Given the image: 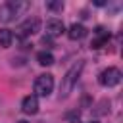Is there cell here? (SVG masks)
<instances>
[{
    "instance_id": "1",
    "label": "cell",
    "mask_w": 123,
    "mask_h": 123,
    "mask_svg": "<svg viewBox=\"0 0 123 123\" xmlns=\"http://www.w3.org/2000/svg\"><path fill=\"white\" fill-rule=\"evenodd\" d=\"M83 67H85V62H77V63H73V65L67 69L65 77L62 79V86H60V96H62V98L69 96V92L73 90V86L77 85V81H79V77H81V73H83Z\"/></svg>"
},
{
    "instance_id": "2",
    "label": "cell",
    "mask_w": 123,
    "mask_h": 123,
    "mask_svg": "<svg viewBox=\"0 0 123 123\" xmlns=\"http://www.w3.org/2000/svg\"><path fill=\"white\" fill-rule=\"evenodd\" d=\"M27 10H29L27 0H10L0 8V19L2 21H13L19 15H23Z\"/></svg>"
},
{
    "instance_id": "3",
    "label": "cell",
    "mask_w": 123,
    "mask_h": 123,
    "mask_svg": "<svg viewBox=\"0 0 123 123\" xmlns=\"http://www.w3.org/2000/svg\"><path fill=\"white\" fill-rule=\"evenodd\" d=\"M54 90V77L50 73H42L35 79V96H50Z\"/></svg>"
},
{
    "instance_id": "4",
    "label": "cell",
    "mask_w": 123,
    "mask_h": 123,
    "mask_svg": "<svg viewBox=\"0 0 123 123\" xmlns=\"http://www.w3.org/2000/svg\"><path fill=\"white\" fill-rule=\"evenodd\" d=\"M98 83H100L102 86H108V88H110V86H115V85L121 83V71H119L117 67H108V69L100 71Z\"/></svg>"
},
{
    "instance_id": "5",
    "label": "cell",
    "mask_w": 123,
    "mask_h": 123,
    "mask_svg": "<svg viewBox=\"0 0 123 123\" xmlns=\"http://www.w3.org/2000/svg\"><path fill=\"white\" fill-rule=\"evenodd\" d=\"M21 111L27 113V115H35V113L38 111V98H37L35 94L25 96L23 102H21Z\"/></svg>"
},
{
    "instance_id": "6",
    "label": "cell",
    "mask_w": 123,
    "mask_h": 123,
    "mask_svg": "<svg viewBox=\"0 0 123 123\" xmlns=\"http://www.w3.org/2000/svg\"><path fill=\"white\" fill-rule=\"evenodd\" d=\"M38 29H40V19H37V17H29L19 25L21 35H35V33H38Z\"/></svg>"
},
{
    "instance_id": "7",
    "label": "cell",
    "mask_w": 123,
    "mask_h": 123,
    "mask_svg": "<svg viewBox=\"0 0 123 123\" xmlns=\"http://www.w3.org/2000/svg\"><path fill=\"white\" fill-rule=\"evenodd\" d=\"M46 33H48V37H58V35H62V33H65V25H63V21L62 19H48L46 21Z\"/></svg>"
},
{
    "instance_id": "8",
    "label": "cell",
    "mask_w": 123,
    "mask_h": 123,
    "mask_svg": "<svg viewBox=\"0 0 123 123\" xmlns=\"http://www.w3.org/2000/svg\"><path fill=\"white\" fill-rule=\"evenodd\" d=\"M67 37H69L71 40H81V38H85V37H86V27L81 25V23H73V25L67 29Z\"/></svg>"
},
{
    "instance_id": "9",
    "label": "cell",
    "mask_w": 123,
    "mask_h": 123,
    "mask_svg": "<svg viewBox=\"0 0 123 123\" xmlns=\"http://www.w3.org/2000/svg\"><path fill=\"white\" fill-rule=\"evenodd\" d=\"M13 42V33L10 29H0V46L2 48H10Z\"/></svg>"
},
{
    "instance_id": "10",
    "label": "cell",
    "mask_w": 123,
    "mask_h": 123,
    "mask_svg": "<svg viewBox=\"0 0 123 123\" xmlns=\"http://www.w3.org/2000/svg\"><path fill=\"white\" fill-rule=\"evenodd\" d=\"M37 62H38L40 65H52V63H54V56H52L50 52L42 50V52L37 54Z\"/></svg>"
},
{
    "instance_id": "11",
    "label": "cell",
    "mask_w": 123,
    "mask_h": 123,
    "mask_svg": "<svg viewBox=\"0 0 123 123\" xmlns=\"http://www.w3.org/2000/svg\"><path fill=\"white\" fill-rule=\"evenodd\" d=\"M108 40H110V33H102V35H98V38H94L90 42V46L92 48H102L104 44H108Z\"/></svg>"
},
{
    "instance_id": "12",
    "label": "cell",
    "mask_w": 123,
    "mask_h": 123,
    "mask_svg": "<svg viewBox=\"0 0 123 123\" xmlns=\"http://www.w3.org/2000/svg\"><path fill=\"white\" fill-rule=\"evenodd\" d=\"M46 8L52 10V12H62L63 10V2L58 0V2H46Z\"/></svg>"
},
{
    "instance_id": "13",
    "label": "cell",
    "mask_w": 123,
    "mask_h": 123,
    "mask_svg": "<svg viewBox=\"0 0 123 123\" xmlns=\"http://www.w3.org/2000/svg\"><path fill=\"white\" fill-rule=\"evenodd\" d=\"M40 44H44L46 48H52V46H54V40H52V37H48V35H46V37H42V38H40Z\"/></svg>"
},
{
    "instance_id": "14",
    "label": "cell",
    "mask_w": 123,
    "mask_h": 123,
    "mask_svg": "<svg viewBox=\"0 0 123 123\" xmlns=\"http://www.w3.org/2000/svg\"><path fill=\"white\" fill-rule=\"evenodd\" d=\"M17 123H29V121H25V119H21V121H17Z\"/></svg>"
},
{
    "instance_id": "15",
    "label": "cell",
    "mask_w": 123,
    "mask_h": 123,
    "mask_svg": "<svg viewBox=\"0 0 123 123\" xmlns=\"http://www.w3.org/2000/svg\"><path fill=\"white\" fill-rule=\"evenodd\" d=\"M88 123H98V121H88Z\"/></svg>"
}]
</instances>
